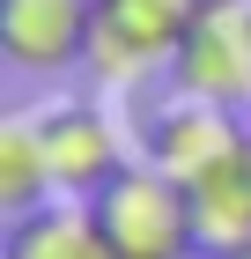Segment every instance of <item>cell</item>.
Listing matches in <instances>:
<instances>
[{
	"label": "cell",
	"instance_id": "obj_1",
	"mask_svg": "<svg viewBox=\"0 0 251 259\" xmlns=\"http://www.w3.org/2000/svg\"><path fill=\"white\" fill-rule=\"evenodd\" d=\"M207 0H96V30H89V74L118 97H133L163 81L192 37Z\"/></svg>",
	"mask_w": 251,
	"mask_h": 259
},
{
	"label": "cell",
	"instance_id": "obj_2",
	"mask_svg": "<svg viewBox=\"0 0 251 259\" xmlns=\"http://www.w3.org/2000/svg\"><path fill=\"white\" fill-rule=\"evenodd\" d=\"M96 230L111 237L118 259H192L199 237H192V200H185V185L163 178L155 163H126L111 185H104L96 200Z\"/></svg>",
	"mask_w": 251,
	"mask_h": 259
},
{
	"label": "cell",
	"instance_id": "obj_3",
	"mask_svg": "<svg viewBox=\"0 0 251 259\" xmlns=\"http://www.w3.org/2000/svg\"><path fill=\"white\" fill-rule=\"evenodd\" d=\"M177 97L244 111L251 104V0H207V15L192 22V37L170 67Z\"/></svg>",
	"mask_w": 251,
	"mask_h": 259
},
{
	"label": "cell",
	"instance_id": "obj_4",
	"mask_svg": "<svg viewBox=\"0 0 251 259\" xmlns=\"http://www.w3.org/2000/svg\"><path fill=\"white\" fill-rule=\"evenodd\" d=\"M37 126H44V156H52V193L59 200H81L89 207L133 163L126 141H118V119L104 104H52V111H37Z\"/></svg>",
	"mask_w": 251,
	"mask_h": 259
},
{
	"label": "cell",
	"instance_id": "obj_5",
	"mask_svg": "<svg viewBox=\"0 0 251 259\" xmlns=\"http://www.w3.org/2000/svg\"><path fill=\"white\" fill-rule=\"evenodd\" d=\"M96 0H0V52L22 74H67L89 67Z\"/></svg>",
	"mask_w": 251,
	"mask_h": 259
},
{
	"label": "cell",
	"instance_id": "obj_6",
	"mask_svg": "<svg viewBox=\"0 0 251 259\" xmlns=\"http://www.w3.org/2000/svg\"><path fill=\"white\" fill-rule=\"evenodd\" d=\"M236 134H244V119L236 111H222V104H199V97H163V111L148 119V148H140V163H155L163 178L192 185L207 163H222L236 148Z\"/></svg>",
	"mask_w": 251,
	"mask_h": 259
},
{
	"label": "cell",
	"instance_id": "obj_7",
	"mask_svg": "<svg viewBox=\"0 0 251 259\" xmlns=\"http://www.w3.org/2000/svg\"><path fill=\"white\" fill-rule=\"evenodd\" d=\"M192 237L207 259H229V252H251V126L236 134V148L222 163H207L192 185Z\"/></svg>",
	"mask_w": 251,
	"mask_h": 259
},
{
	"label": "cell",
	"instance_id": "obj_8",
	"mask_svg": "<svg viewBox=\"0 0 251 259\" xmlns=\"http://www.w3.org/2000/svg\"><path fill=\"white\" fill-rule=\"evenodd\" d=\"M0 259H118V252H111V237L96 230V207L52 200V207H37V215L8 222Z\"/></svg>",
	"mask_w": 251,
	"mask_h": 259
},
{
	"label": "cell",
	"instance_id": "obj_9",
	"mask_svg": "<svg viewBox=\"0 0 251 259\" xmlns=\"http://www.w3.org/2000/svg\"><path fill=\"white\" fill-rule=\"evenodd\" d=\"M52 156H44V126L37 111H8L0 119V215L22 222L37 215V207H52Z\"/></svg>",
	"mask_w": 251,
	"mask_h": 259
},
{
	"label": "cell",
	"instance_id": "obj_10",
	"mask_svg": "<svg viewBox=\"0 0 251 259\" xmlns=\"http://www.w3.org/2000/svg\"><path fill=\"white\" fill-rule=\"evenodd\" d=\"M229 259H251V252H229Z\"/></svg>",
	"mask_w": 251,
	"mask_h": 259
}]
</instances>
